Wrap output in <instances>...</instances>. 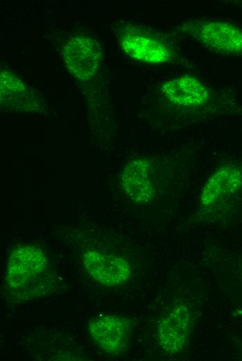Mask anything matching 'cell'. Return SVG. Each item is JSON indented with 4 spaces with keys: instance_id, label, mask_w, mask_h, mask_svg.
<instances>
[{
    "instance_id": "1",
    "label": "cell",
    "mask_w": 242,
    "mask_h": 361,
    "mask_svg": "<svg viewBox=\"0 0 242 361\" xmlns=\"http://www.w3.org/2000/svg\"><path fill=\"white\" fill-rule=\"evenodd\" d=\"M5 280L12 292H19V298L33 297L40 287L47 291L52 279L42 251L30 245L15 248L8 259Z\"/></svg>"
},
{
    "instance_id": "2",
    "label": "cell",
    "mask_w": 242,
    "mask_h": 361,
    "mask_svg": "<svg viewBox=\"0 0 242 361\" xmlns=\"http://www.w3.org/2000/svg\"><path fill=\"white\" fill-rule=\"evenodd\" d=\"M182 34L218 53L242 56V27L213 19H191L177 27Z\"/></svg>"
},
{
    "instance_id": "3",
    "label": "cell",
    "mask_w": 242,
    "mask_h": 361,
    "mask_svg": "<svg viewBox=\"0 0 242 361\" xmlns=\"http://www.w3.org/2000/svg\"><path fill=\"white\" fill-rule=\"evenodd\" d=\"M122 51L131 58L146 64H166L175 58L171 45L162 37L136 25L125 24L118 29Z\"/></svg>"
},
{
    "instance_id": "4",
    "label": "cell",
    "mask_w": 242,
    "mask_h": 361,
    "mask_svg": "<svg viewBox=\"0 0 242 361\" xmlns=\"http://www.w3.org/2000/svg\"><path fill=\"white\" fill-rule=\"evenodd\" d=\"M133 328L132 321L117 314L100 315L88 322L89 335L95 344L110 355L122 354L128 348Z\"/></svg>"
},
{
    "instance_id": "5",
    "label": "cell",
    "mask_w": 242,
    "mask_h": 361,
    "mask_svg": "<svg viewBox=\"0 0 242 361\" xmlns=\"http://www.w3.org/2000/svg\"><path fill=\"white\" fill-rule=\"evenodd\" d=\"M62 57L69 73L79 81H86L97 72L102 52L91 37L78 35L71 37L65 43Z\"/></svg>"
},
{
    "instance_id": "6",
    "label": "cell",
    "mask_w": 242,
    "mask_h": 361,
    "mask_svg": "<svg viewBox=\"0 0 242 361\" xmlns=\"http://www.w3.org/2000/svg\"><path fill=\"white\" fill-rule=\"evenodd\" d=\"M161 95L172 105L185 108L205 106L212 98V91L198 78L184 74L170 78L160 86Z\"/></svg>"
},
{
    "instance_id": "7",
    "label": "cell",
    "mask_w": 242,
    "mask_h": 361,
    "mask_svg": "<svg viewBox=\"0 0 242 361\" xmlns=\"http://www.w3.org/2000/svg\"><path fill=\"white\" fill-rule=\"evenodd\" d=\"M83 265L92 279L108 287L123 284L131 275L129 263L124 258L113 253L97 250L88 251L83 255Z\"/></svg>"
},
{
    "instance_id": "8",
    "label": "cell",
    "mask_w": 242,
    "mask_h": 361,
    "mask_svg": "<svg viewBox=\"0 0 242 361\" xmlns=\"http://www.w3.org/2000/svg\"><path fill=\"white\" fill-rule=\"evenodd\" d=\"M191 315L187 305H178L160 321L157 328L158 341L167 353L177 354L186 345L191 336Z\"/></svg>"
},
{
    "instance_id": "9",
    "label": "cell",
    "mask_w": 242,
    "mask_h": 361,
    "mask_svg": "<svg viewBox=\"0 0 242 361\" xmlns=\"http://www.w3.org/2000/svg\"><path fill=\"white\" fill-rule=\"evenodd\" d=\"M150 164L145 158L130 161L121 175V185L127 196L136 203H147L154 196L155 190L150 178Z\"/></svg>"
},
{
    "instance_id": "10",
    "label": "cell",
    "mask_w": 242,
    "mask_h": 361,
    "mask_svg": "<svg viewBox=\"0 0 242 361\" xmlns=\"http://www.w3.org/2000/svg\"><path fill=\"white\" fill-rule=\"evenodd\" d=\"M242 188V171L234 165L227 164L218 167L203 186L200 201L210 205L220 197L233 194Z\"/></svg>"
},
{
    "instance_id": "11",
    "label": "cell",
    "mask_w": 242,
    "mask_h": 361,
    "mask_svg": "<svg viewBox=\"0 0 242 361\" xmlns=\"http://www.w3.org/2000/svg\"><path fill=\"white\" fill-rule=\"evenodd\" d=\"M1 99L3 101L12 100L16 106L20 103L36 101L33 93L13 73L3 70L1 73Z\"/></svg>"
}]
</instances>
